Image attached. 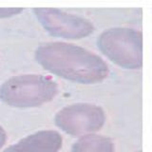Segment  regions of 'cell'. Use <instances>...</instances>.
Wrapping results in <instances>:
<instances>
[{
	"label": "cell",
	"mask_w": 152,
	"mask_h": 152,
	"mask_svg": "<svg viewBox=\"0 0 152 152\" xmlns=\"http://www.w3.org/2000/svg\"><path fill=\"white\" fill-rule=\"evenodd\" d=\"M34 57L48 71L73 82L94 84L108 75V66L101 56L71 43H43L36 48Z\"/></svg>",
	"instance_id": "1"
},
{
	"label": "cell",
	"mask_w": 152,
	"mask_h": 152,
	"mask_svg": "<svg viewBox=\"0 0 152 152\" xmlns=\"http://www.w3.org/2000/svg\"><path fill=\"white\" fill-rule=\"evenodd\" d=\"M57 92L58 85L50 77L33 73L19 74L2 83L0 100L13 107H36L51 101Z\"/></svg>",
	"instance_id": "2"
},
{
	"label": "cell",
	"mask_w": 152,
	"mask_h": 152,
	"mask_svg": "<svg viewBox=\"0 0 152 152\" xmlns=\"http://www.w3.org/2000/svg\"><path fill=\"white\" fill-rule=\"evenodd\" d=\"M97 45L104 55L127 69H140L142 65V34L132 28L115 27L104 31Z\"/></svg>",
	"instance_id": "3"
},
{
	"label": "cell",
	"mask_w": 152,
	"mask_h": 152,
	"mask_svg": "<svg viewBox=\"0 0 152 152\" xmlns=\"http://www.w3.org/2000/svg\"><path fill=\"white\" fill-rule=\"evenodd\" d=\"M55 125L66 134L81 136L101 129L106 122L104 109L95 104L75 103L56 113Z\"/></svg>",
	"instance_id": "4"
},
{
	"label": "cell",
	"mask_w": 152,
	"mask_h": 152,
	"mask_svg": "<svg viewBox=\"0 0 152 152\" xmlns=\"http://www.w3.org/2000/svg\"><path fill=\"white\" fill-rule=\"evenodd\" d=\"M36 18L52 36L81 39L92 33L94 25L88 18L55 8H34Z\"/></svg>",
	"instance_id": "5"
},
{
	"label": "cell",
	"mask_w": 152,
	"mask_h": 152,
	"mask_svg": "<svg viewBox=\"0 0 152 152\" xmlns=\"http://www.w3.org/2000/svg\"><path fill=\"white\" fill-rule=\"evenodd\" d=\"M63 139L55 130H40L23 138L3 152H58Z\"/></svg>",
	"instance_id": "6"
},
{
	"label": "cell",
	"mask_w": 152,
	"mask_h": 152,
	"mask_svg": "<svg viewBox=\"0 0 152 152\" xmlns=\"http://www.w3.org/2000/svg\"><path fill=\"white\" fill-rule=\"evenodd\" d=\"M115 147L110 138L98 134L84 135L76 141L71 152H114Z\"/></svg>",
	"instance_id": "7"
},
{
	"label": "cell",
	"mask_w": 152,
	"mask_h": 152,
	"mask_svg": "<svg viewBox=\"0 0 152 152\" xmlns=\"http://www.w3.org/2000/svg\"><path fill=\"white\" fill-rule=\"evenodd\" d=\"M23 8H0V18L16 15L23 11Z\"/></svg>",
	"instance_id": "8"
},
{
	"label": "cell",
	"mask_w": 152,
	"mask_h": 152,
	"mask_svg": "<svg viewBox=\"0 0 152 152\" xmlns=\"http://www.w3.org/2000/svg\"><path fill=\"white\" fill-rule=\"evenodd\" d=\"M6 141H7V133L4 128L0 126V148L5 145Z\"/></svg>",
	"instance_id": "9"
},
{
	"label": "cell",
	"mask_w": 152,
	"mask_h": 152,
	"mask_svg": "<svg viewBox=\"0 0 152 152\" xmlns=\"http://www.w3.org/2000/svg\"><path fill=\"white\" fill-rule=\"evenodd\" d=\"M138 152H142V151H138Z\"/></svg>",
	"instance_id": "10"
}]
</instances>
